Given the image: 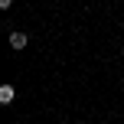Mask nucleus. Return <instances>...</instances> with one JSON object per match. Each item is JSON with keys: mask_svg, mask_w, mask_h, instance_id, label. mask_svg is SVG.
Here are the masks:
<instances>
[{"mask_svg": "<svg viewBox=\"0 0 124 124\" xmlns=\"http://www.w3.org/2000/svg\"><path fill=\"white\" fill-rule=\"evenodd\" d=\"M26 43H30V36H26V33H20V30H13V33H10V49L23 52V49H26Z\"/></svg>", "mask_w": 124, "mask_h": 124, "instance_id": "1", "label": "nucleus"}, {"mask_svg": "<svg viewBox=\"0 0 124 124\" xmlns=\"http://www.w3.org/2000/svg\"><path fill=\"white\" fill-rule=\"evenodd\" d=\"M13 85H0V105H13Z\"/></svg>", "mask_w": 124, "mask_h": 124, "instance_id": "2", "label": "nucleus"}, {"mask_svg": "<svg viewBox=\"0 0 124 124\" xmlns=\"http://www.w3.org/2000/svg\"><path fill=\"white\" fill-rule=\"evenodd\" d=\"M13 7V0H0V10H10Z\"/></svg>", "mask_w": 124, "mask_h": 124, "instance_id": "3", "label": "nucleus"}]
</instances>
